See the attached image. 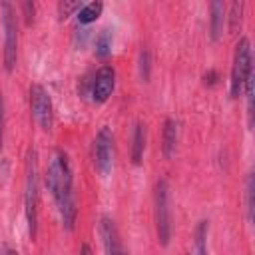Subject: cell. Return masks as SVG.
<instances>
[{
  "label": "cell",
  "instance_id": "cell-1",
  "mask_svg": "<svg viewBox=\"0 0 255 255\" xmlns=\"http://www.w3.org/2000/svg\"><path fill=\"white\" fill-rule=\"evenodd\" d=\"M46 187L54 195L56 203L62 201L64 197L74 195L72 169H70V163H68V155L62 149H56L52 159H50V165L46 169Z\"/></svg>",
  "mask_w": 255,
  "mask_h": 255
},
{
  "label": "cell",
  "instance_id": "cell-2",
  "mask_svg": "<svg viewBox=\"0 0 255 255\" xmlns=\"http://www.w3.org/2000/svg\"><path fill=\"white\" fill-rule=\"evenodd\" d=\"M24 205H26V219L30 237H36L38 227V157L36 151H28L26 159V181H24Z\"/></svg>",
  "mask_w": 255,
  "mask_h": 255
},
{
  "label": "cell",
  "instance_id": "cell-3",
  "mask_svg": "<svg viewBox=\"0 0 255 255\" xmlns=\"http://www.w3.org/2000/svg\"><path fill=\"white\" fill-rule=\"evenodd\" d=\"M253 72L251 68V46L247 38H241L235 46V54H233V68H231V86H229V94L231 98H239L243 92V86L249 78V74Z\"/></svg>",
  "mask_w": 255,
  "mask_h": 255
},
{
  "label": "cell",
  "instance_id": "cell-4",
  "mask_svg": "<svg viewBox=\"0 0 255 255\" xmlns=\"http://www.w3.org/2000/svg\"><path fill=\"white\" fill-rule=\"evenodd\" d=\"M155 229L161 245L169 243L171 237V211H169V187L165 179L155 183Z\"/></svg>",
  "mask_w": 255,
  "mask_h": 255
},
{
  "label": "cell",
  "instance_id": "cell-5",
  "mask_svg": "<svg viewBox=\"0 0 255 255\" xmlns=\"http://www.w3.org/2000/svg\"><path fill=\"white\" fill-rule=\"evenodd\" d=\"M0 8H2V24H4V68L12 72L18 60V24L14 16V8L8 2H2Z\"/></svg>",
  "mask_w": 255,
  "mask_h": 255
},
{
  "label": "cell",
  "instance_id": "cell-6",
  "mask_svg": "<svg viewBox=\"0 0 255 255\" xmlns=\"http://www.w3.org/2000/svg\"><path fill=\"white\" fill-rule=\"evenodd\" d=\"M30 108H32V116H34L36 124L44 131H48L54 122V112H52V100L40 84L30 86Z\"/></svg>",
  "mask_w": 255,
  "mask_h": 255
},
{
  "label": "cell",
  "instance_id": "cell-7",
  "mask_svg": "<svg viewBox=\"0 0 255 255\" xmlns=\"http://www.w3.org/2000/svg\"><path fill=\"white\" fill-rule=\"evenodd\" d=\"M94 163L102 175H108L114 165V135L110 128H102L94 143Z\"/></svg>",
  "mask_w": 255,
  "mask_h": 255
},
{
  "label": "cell",
  "instance_id": "cell-8",
  "mask_svg": "<svg viewBox=\"0 0 255 255\" xmlns=\"http://www.w3.org/2000/svg\"><path fill=\"white\" fill-rule=\"evenodd\" d=\"M100 237H102L106 255H128V251H126V247L120 239L118 227H116L114 219L108 217V215H104L100 219Z\"/></svg>",
  "mask_w": 255,
  "mask_h": 255
},
{
  "label": "cell",
  "instance_id": "cell-9",
  "mask_svg": "<svg viewBox=\"0 0 255 255\" xmlns=\"http://www.w3.org/2000/svg\"><path fill=\"white\" fill-rule=\"evenodd\" d=\"M114 86H116V72L112 66H102L96 76H94V82H92V96L96 102H106L112 92H114Z\"/></svg>",
  "mask_w": 255,
  "mask_h": 255
},
{
  "label": "cell",
  "instance_id": "cell-10",
  "mask_svg": "<svg viewBox=\"0 0 255 255\" xmlns=\"http://www.w3.org/2000/svg\"><path fill=\"white\" fill-rule=\"evenodd\" d=\"M175 145H177V124L173 120H165L163 124V139H161V149L167 159L175 155Z\"/></svg>",
  "mask_w": 255,
  "mask_h": 255
},
{
  "label": "cell",
  "instance_id": "cell-11",
  "mask_svg": "<svg viewBox=\"0 0 255 255\" xmlns=\"http://www.w3.org/2000/svg\"><path fill=\"white\" fill-rule=\"evenodd\" d=\"M211 40L217 42L221 38L223 32V24H225V4L215 0L211 2Z\"/></svg>",
  "mask_w": 255,
  "mask_h": 255
},
{
  "label": "cell",
  "instance_id": "cell-12",
  "mask_svg": "<svg viewBox=\"0 0 255 255\" xmlns=\"http://www.w3.org/2000/svg\"><path fill=\"white\" fill-rule=\"evenodd\" d=\"M131 161L135 165L141 163V157H143V149H145V126L143 124H137L135 129H133V139H131Z\"/></svg>",
  "mask_w": 255,
  "mask_h": 255
},
{
  "label": "cell",
  "instance_id": "cell-13",
  "mask_svg": "<svg viewBox=\"0 0 255 255\" xmlns=\"http://www.w3.org/2000/svg\"><path fill=\"white\" fill-rule=\"evenodd\" d=\"M104 10V4L102 2H90L86 6H82L78 10V22L80 24H90V22H96V18L102 14Z\"/></svg>",
  "mask_w": 255,
  "mask_h": 255
},
{
  "label": "cell",
  "instance_id": "cell-14",
  "mask_svg": "<svg viewBox=\"0 0 255 255\" xmlns=\"http://www.w3.org/2000/svg\"><path fill=\"white\" fill-rule=\"evenodd\" d=\"M207 221H201L195 229V247L191 255H207Z\"/></svg>",
  "mask_w": 255,
  "mask_h": 255
},
{
  "label": "cell",
  "instance_id": "cell-15",
  "mask_svg": "<svg viewBox=\"0 0 255 255\" xmlns=\"http://www.w3.org/2000/svg\"><path fill=\"white\" fill-rule=\"evenodd\" d=\"M112 52V32L110 30H102L100 36L96 38V54L100 58H108Z\"/></svg>",
  "mask_w": 255,
  "mask_h": 255
},
{
  "label": "cell",
  "instance_id": "cell-16",
  "mask_svg": "<svg viewBox=\"0 0 255 255\" xmlns=\"http://www.w3.org/2000/svg\"><path fill=\"white\" fill-rule=\"evenodd\" d=\"M139 76L141 80H149V52L147 50H141L139 52Z\"/></svg>",
  "mask_w": 255,
  "mask_h": 255
},
{
  "label": "cell",
  "instance_id": "cell-17",
  "mask_svg": "<svg viewBox=\"0 0 255 255\" xmlns=\"http://www.w3.org/2000/svg\"><path fill=\"white\" fill-rule=\"evenodd\" d=\"M247 217L249 221L253 219V175L247 177Z\"/></svg>",
  "mask_w": 255,
  "mask_h": 255
},
{
  "label": "cell",
  "instance_id": "cell-18",
  "mask_svg": "<svg viewBox=\"0 0 255 255\" xmlns=\"http://www.w3.org/2000/svg\"><path fill=\"white\" fill-rule=\"evenodd\" d=\"M241 12H243V4L241 2H233L231 4V30H235L237 22H241Z\"/></svg>",
  "mask_w": 255,
  "mask_h": 255
},
{
  "label": "cell",
  "instance_id": "cell-19",
  "mask_svg": "<svg viewBox=\"0 0 255 255\" xmlns=\"http://www.w3.org/2000/svg\"><path fill=\"white\" fill-rule=\"evenodd\" d=\"M80 8H82L80 2H66V0H64V2L60 4V18H68L74 10H80Z\"/></svg>",
  "mask_w": 255,
  "mask_h": 255
},
{
  "label": "cell",
  "instance_id": "cell-20",
  "mask_svg": "<svg viewBox=\"0 0 255 255\" xmlns=\"http://www.w3.org/2000/svg\"><path fill=\"white\" fill-rule=\"evenodd\" d=\"M2 141H4V102L0 94V149H2Z\"/></svg>",
  "mask_w": 255,
  "mask_h": 255
},
{
  "label": "cell",
  "instance_id": "cell-21",
  "mask_svg": "<svg viewBox=\"0 0 255 255\" xmlns=\"http://www.w3.org/2000/svg\"><path fill=\"white\" fill-rule=\"evenodd\" d=\"M203 80H205V84H207V86H213V84L217 82V72H213V70H211V72H207V74L203 76Z\"/></svg>",
  "mask_w": 255,
  "mask_h": 255
},
{
  "label": "cell",
  "instance_id": "cell-22",
  "mask_svg": "<svg viewBox=\"0 0 255 255\" xmlns=\"http://www.w3.org/2000/svg\"><path fill=\"white\" fill-rule=\"evenodd\" d=\"M80 255H92V249H90V245H82V249H80Z\"/></svg>",
  "mask_w": 255,
  "mask_h": 255
},
{
  "label": "cell",
  "instance_id": "cell-23",
  "mask_svg": "<svg viewBox=\"0 0 255 255\" xmlns=\"http://www.w3.org/2000/svg\"><path fill=\"white\" fill-rule=\"evenodd\" d=\"M6 255H18V253H16V251H8Z\"/></svg>",
  "mask_w": 255,
  "mask_h": 255
}]
</instances>
